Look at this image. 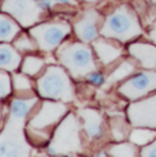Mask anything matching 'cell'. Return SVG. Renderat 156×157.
I'll return each instance as SVG.
<instances>
[{
	"instance_id": "cell-1",
	"label": "cell",
	"mask_w": 156,
	"mask_h": 157,
	"mask_svg": "<svg viewBox=\"0 0 156 157\" xmlns=\"http://www.w3.org/2000/svg\"><path fill=\"white\" fill-rule=\"evenodd\" d=\"M68 113L67 102L44 100L38 102L26 122V138L36 147H45L52 138L53 130Z\"/></svg>"
},
{
	"instance_id": "cell-2",
	"label": "cell",
	"mask_w": 156,
	"mask_h": 157,
	"mask_svg": "<svg viewBox=\"0 0 156 157\" xmlns=\"http://www.w3.org/2000/svg\"><path fill=\"white\" fill-rule=\"evenodd\" d=\"M142 34L140 17L133 6L127 3L115 4L104 14L100 36L121 44L130 43Z\"/></svg>"
},
{
	"instance_id": "cell-3",
	"label": "cell",
	"mask_w": 156,
	"mask_h": 157,
	"mask_svg": "<svg viewBox=\"0 0 156 157\" xmlns=\"http://www.w3.org/2000/svg\"><path fill=\"white\" fill-rule=\"evenodd\" d=\"M55 55L74 81H84L89 72L99 70V60L93 48L78 38H67L56 49Z\"/></svg>"
},
{
	"instance_id": "cell-4",
	"label": "cell",
	"mask_w": 156,
	"mask_h": 157,
	"mask_svg": "<svg viewBox=\"0 0 156 157\" xmlns=\"http://www.w3.org/2000/svg\"><path fill=\"white\" fill-rule=\"evenodd\" d=\"M73 78L63 66H47L36 81L38 97L47 100L71 102L76 100V86Z\"/></svg>"
},
{
	"instance_id": "cell-5",
	"label": "cell",
	"mask_w": 156,
	"mask_h": 157,
	"mask_svg": "<svg viewBox=\"0 0 156 157\" xmlns=\"http://www.w3.org/2000/svg\"><path fill=\"white\" fill-rule=\"evenodd\" d=\"M80 117L68 112L53 130L52 138L45 146L48 155H76L82 149Z\"/></svg>"
},
{
	"instance_id": "cell-6",
	"label": "cell",
	"mask_w": 156,
	"mask_h": 157,
	"mask_svg": "<svg viewBox=\"0 0 156 157\" xmlns=\"http://www.w3.org/2000/svg\"><path fill=\"white\" fill-rule=\"evenodd\" d=\"M43 53L56 52L60 45L73 33V25L63 17H53V19L41 21L40 23L28 29Z\"/></svg>"
},
{
	"instance_id": "cell-7",
	"label": "cell",
	"mask_w": 156,
	"mask_h": 157,
	"mask_svg": "<svg viewBox=\"0 0 156 157\" xmlns=\"http://www.w3.org/2000/svg\"><path fill=\"white\" fill-rule=\"evenodd\" d=\"M0 11L13 17L22 29H30L51 15L49 11L36 0H2Z\"/></svg>"
},
{
	"instance_id": "cell-8",
	"label": "cell",
	"mask_w": 156,
	"mask_h": 157,
	"mask_svg": "<svg viewBox=\"0 0 156 157\" xmlns=\"http://www.w3.org/2000/svg\"><path fill=\"white\" fill-rule=\"evenodd\" d=\"M156 90V70L134 72L116 87L118 94L129 101H137Z\"/></svg>"
},
{
	"instance_id": "cell-9",
	"label": "cell",
	"mask_w": 156,
	"mask_h": 157,
	"mask_svg": "<svg viewBox=\"0 0 156 157\" xmlns=\"http://www.w3.org/2000/svg\"><path fill=\"white\" fill-rule=\"evenodd\" d=\"M103 14L99 8L88 7L76 15V19L71 23L73 33L80 41L92 44L100 37V30L103 25Z\"/></svg>"
},
{
	"instance_id": "cell-10",
	"label": "cell",
	"mask_w": 156,
	"mask_h": 157,
	"mask_svg": "<svg viewBox=\"0 0 156 157\" xmlns=\"http://www.w3.org/2000/svg\"><path fill=\"white\" fill-rule=\"evenodd\" d=\"M127 119L134 127L156 128V93L127 105Z\"/></svg>"
},
{
	"instance_id": "cell-11",
	"label": "cell",
	"mask_w": 156,
	"mask_h": 157,
	"mask_svg": "<svg viewBox=\"0 0 156 157\" xmlns=\"http://www.w3.org/2000/svg\"><path fill=\"white\" fill-rule=\"evenodd\" d=\"M78 117L81 119V126L86 140L91 142H99L103 140L107 131L103 113L93 108H82L78 111Z\"/></svg>"
},
{
	"instance_id": "cell-12",
	"label": "cell",
	"mask_w": 156,
	"mask_h": 157,
	"mask_svg": "<svg viewBox=\"0 0 156 157\" xmlns=\"http://www.w3.org/2000/svg\"><path fill=\"white\" fill-rule=\"evenodd\" d=\"M92 48H93L99 63L101 66H106V67L118 62L123 55V48L121 47L119 41L101 37V36L92 43Z\"/></svg>"
},
{
	"instance_id": "cell-13",
	"label": "cell",
	"mask_w": 156,
	"mask_h": 157,
	"mask_svg": "<svg viewBox=\"0 0 156 157\" xmlns=\"http://www.w3.org/2000/svg\"><path fill=\"white\" fill-rule=\"evenodd\" d=\"M127 53L140 67L145 70H156V45L142 41H134L127 47Z\"/></svg>"
},
{
	"instance_id": "cell-14",
	"label": "cell",
	"mask_w": 156,
	"mask_h": 157,
	"mask_svg": "<svg viewBox=\"0 0 156 157\" xmlns=\"http://www.w3.org/2000/svg\"><path fill=\"white\" fill-rule=\"evenodd\" d=\"M22 55L14 45L10 43H0V70L14 72L21 67Z\"/></svg>"
},
{
	"instance_id": "cell-15",
	"label": "cell",
	"mask_w": 156,
	"mask_h": 157,
	"mask_svg": "<svg viewBox=\"0 0 156 157\" xmlns=\"http://www.w3.org/2000/svg\"><path fill=\"white\" fill-rule=\"evenodd\" d=\"M138 63L130 57V59H123L114 67V70H111V72L107 75V83H121L125 79H127L129 77L134 74L137 71Z\"/></svg>"
},
{
	"instance_id": "cell-16",
	"label": "cell",
	"mask_w": 156,
	"mask_h": 157,
	"mask_svg": "<svg viewBox=\"0 0 156 157\" xmlns=\"http://www.w3.org/2000/svg\"><path fill=\"white\" fill-rule=\"evenodd\" d=\"M21 29L22 26L13 17L0 11V43H13L22 32Z\"/></svg>"
},
{
	"instance_id": "cell-17",
	"label": "cell",
	"mask_w": 156,
	"mask_h": 157,
	"mask_svg": "<svg viewBox=\"0 0 156 157\" xmlns=\"http://www.w3.org/2000/svg\"><path fill=\"white\" fill-rule=\"evenodd\" d=\"M47 68L45 57L38 56L36 53H28L22 59L19 70L25 74H28L32 78H37L43 74V71Z\"/></svg>"
},
{
	"instance_id": "cell-18",
	"label": "cell",
	"mask_w": 156,
	"mask_h": 157,
	"mask_svg": "<svg viewBox=\"0 0 156 157\" xmlns=\"http://www.w3.org/2000/svg\"><path fill=\"white\" fill-rule=\"evenodd\" d=\"M13 90L14 96H21V97H29V96H34V85H33L32 77L28 74L19 71L13 74Z\"/></svg>"
},
{
	"instance_id": "cell-19",
	"label": "cell",
	"mask_w": 156,
	"mask_h": 157,
	"mask_svg": "<svg viewBox=\"0 0 156 157\" xmlns=\"http://www.w3.org/2000/svg\"><path fill=\"white\" fill-rule=\"evenodd\" d=\"M51 15L53 17H76L78 14V7H80V0H49Z\"/></svg>"
},
{
	"instance_id": "cell-20",
	"label": "cell",
	"mask_w": 156,
	"mask_h": 157,
	"mask_svg": "<svg viewBox=\"0 0 156 157\" xmlns=\"http://www.w3.org/2000/svg\"><path fill=\"white\" fill-rule=\"evenodd\" d=\"M130 126L131 123L129 122V119L126 120L123 116H114L110 120V132L112 140L121 142L126 137H129V134L131 131Z\"/></svg>"
},
{
	"instance_id": "cell-21",
	"label": "cell",
	"mask_w": 156,
	"mask_h": 157,
	"mask_svg": "<svg viewBox=\"0 0 156 157\" xmlns=\"http://www.w3.org/2000/svg\"><path fill=\"white\" fill-rule=\"evenodd\" d=\"M13 45L21 53H34L38 51V45L37 41L33 38V36L28 32H21L19 34L15 37V40L13 41Z\"/></svg>"
},
{
	"instance_id": "cell-22",
	"label": "cell",
	"mask_w": 156,
	"mask_h": 157,
	"mask_svg": "<svg viewBox=\"0 0 156 157\" xmlns=\"http://www.w3.org/2000/svg\"><path fill=\"white\" fill-rule=\"evenodd\" d=\"M156 138V130L149 127H136L129 134V141L136 144L137 146H145L151 144Z\"/></svg>"
},
{
	"instance_id": "cell-23",
	"label": "cell",
	"mask_w": 156,
	"mask_h": 157,
	"mask_svg": "<svg viewBox=\"0 0 156 157\" xmlns=\"http://www.w3.org/2000/svg\"><path fill=\"white\" fill-rule=\"evenodd\" d=\"M140 146H137L133 142H118L115 145H110L108 147V155L115 157H134L140 155Z\"/></svg>"
},
{
	"instance_id": "cell-24",
	"label": "cell",
	"mask_w": 156,
	"mask_h": 157,
	"mask_svg": "<svg viewBox=\"0 0 156 157\" xmlns=\"http://www.w3.org/2000/svg\"><path fill=\"white\" fill-rule=\"evenodd\" d=\"M13 94V78L7 71L0 70V101H6Z\"/></svg>"
},
{
	"instance_id": "cell-25",
	"label": "cell",
	"mask_w": 156,
	"mask_h": 157,
	"mask_svg": "<svg viewBox=\"0 0 156 157\" xmlns=\"http://www.w3.org/2000/svg\"><path fill=\"white\" fill-rule=\"evenodd\" d=\"M84 81H85L88 85H91L93 87H101V86H104L107 83V77H106V74H104L103 71L95 70V71L89 72Z\"/></svg>"
},
{
	"instance_id": "cell-26",
	"label": "cell",
	"mask_w": 156,
	"mask_h": 157,
	"mask_svg": "<svg viewBox=\"0 0 156 157\" xmlns=\"http://www.w3.org/2000/svg\"><path fill=\"white\" fill-rule=\"evenodd\" d=\"M140 155L141 156H146V157L156 156V138L152 141L151 144H148V145H145V146L141 147Z\"/></svg>"
},
{
	"instance_id": "cell-27",
	"label": "cell",
	"mask_w": 156,
	"mask_h": 157,
	"mask_svg": "<svg viewBox=\"0 0 156 157\" xmlns=\"http://www.w3.org/2000/svg\"><path fill=\"white\" fill-rule=\"evenodd\" d=\"M8 115V102L6 104V101H0V130L3 128L6 120H7Z\"/></svg>"
},
{
	"instance_id": "cell-28",
	"label": "cell",
	"mask_w": 156,
	"mask_h": 157,
	"mask_svg": "<svg viewBox=\"0 0 156 157\" xmlns=\"http://www.w3.org/2000/svg\"><path fill=\"white\" fill-rule=\"evenodd\" d=\"M148 38L156 45V23H155L154 26H152L151 29H149V32H148Z\"/></svg>"
},
{
	"instance_id": "cell-29",
	"label": "cell",
	"mask_w": 156,
	"mask_h": 157,
	"mask_svg": "<svg viewBox=\"0 0 156 157\" xmlns=\"http://www.w3.org/2000/svg\"><path fill=\"white\" fill-rule=\"evenodd\" d=\"M36 2H38L41 6H43L44 8H47L48 11L51 13V7H49V0H36Z\"/></svg>"
},
{
	"instance_id": "cell-30",
	"label": "cell",
	"mask_w": 156,
	"mask_h": 157,
	"mask_svg": "<svg viewBox=\"0 0 156 157\" xmlns=\"http://www.w3.org/2000/svg\"><path fill=\"white\" fill-rule=\"evenodd\" d=\"M80 2H84V3H86V4H93V3H97V2H100V0H80Z\"/></svg>"
},
{
	"instance_id": "cell-31",
	"label": "cell",
	"mask_w": 156,
	"mask_h": 157,
	"mask_svg": "<svg viewBox=\"0 0 156 157\" xmlns=\"http://www.w3.org/2000/svg\"><path fill=\"white\" fill-rule=\"evenodd\" d=\"M148 2H151V4H154L156 7V0H148Z\"/></svg>"
},
{
	"instance_id": "cell-32",
	"label": "cell",
	"mask_w": 156,
	"mask_h": 157,
	"mask_svg": "<svg viewBox=\"0 0 156 157\" xmlns=\"http://www.w3.org/2000/svg\"><path fill=\"white\" fill-rule=\"evenodd\" d=\"M0 4H2V0H0Z\"/></svg>"
}]
</instances>
